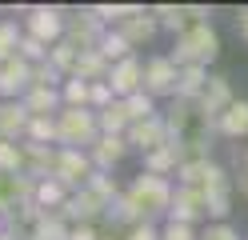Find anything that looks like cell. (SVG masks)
<instances>
[{"instance_id":"obj_1","label":"cell","mask_w":248,"mask_h":240,"mask_svg":"<svg viewBox=\"0 0 248 240\" xmlns=\"http://www.w3.org/2000/svg\"><path fill=\"white\" fill-rule=\"evenodd\" d=\"M124 196H128L136 204V212H140V220H156L164 216L168 220V208H172V196H176V184L164 180V176H152V172H136L128 188H124Z\"/></svg>"},{"instance_id":"obj_2","label":"cell","mask_w":248,"mask_h":240,"mask_svg":"<svg viewBox=\"0 0 248 240\" xmlns=\"http://www.w3.org/2000/svg\"><path fill=\"white\" fill-rule=\"evenodd\" d=\"M168 56H172L180 68H208V64L220 56V32L212 24H200L192 32H184V36H176Z\"/></svg>"},{"instance_id":"obj_3","label":"cell","mask_w":248,"mask_h":240,"mask_svg":"<svg viewBox=\"0 0 248 240\" xmlns=\"http://www.w3.org/2000/svg\"><path fill=\"white\" fill-rule=\"evenodd\" d=\"M56 132H60V148H80L88 152L100 140V124L92 108H60L56 116Z\"/></svg>"},{"instance_id":"obj_4","label":"cell","mask_w":248,"mask_h":240,"mask_svg":"<svg viewBox=\"0 0 248 240\" xmlns=\"http://www.w3.org/2000/svg\"><path fill=\"white\" fill-rule=\"evenodd\" d=\"M176 184L200 192V196L236 192V184H232V176H228V168L220 164V160H196V164H184V168L176 172Z\"/></svg>"},{"instance_id":"obj_5","label":"cell","mask_w":248,"mask_h":240,"mask_svg":"<svg viewBox=\"0 0 248 240\" xmlns=\"http://www.w3.org/2000/svg\"><path fill=\"white\" fill-rule=\"evenodd\" d=\"M64 28H68V8L64 4H32L24 12V32L36 36L40 44H60L64 40Z\"/></svg>"},{"instance_id":"obj_6","label":"cell","mask_w":248,"mask_h":240,"mask_svg":"<svg viewBox=\"0 0 248 240\" xmlns=\"http://www.w3.org/2000/svg\"><path fill=\"white\" fill-rule=\"evenodd\" d=\"M108 36V24L96 16V8L84 4L68 12V28H64V40L76 48V52H92V48H100V40Z\"/></svg>"},{"instance_id":"obj_7","label":"cell","mask_w":248,"mask_h":240,"mask_svg":"<svg viewBox=\"0 0 248 240\" xmlns=\"http://www.w3.org/2000/svg\"><path fill=\"white\" fill-rule=\"evenodd\" d=\"M148 8L160 20V28L172 32V36H184V32H192L200 24H212L208 20V16H212L208 4H148Z\"/></svg>"},{"instance_id":"obj_8","label":"cell","mask_w":248,"mask_h":240,"mask_svg":"<svg viewBox=\"0 0 248 240\" xmlns=\"http://www.w3.org/2000/svg\"><path fill=\"white\" fill-rule=\"evenodd\" d=\"M176 84H180V64L168 52L144 60V92L152 96V100H172Z\"/></svg>"},{"instance_id":"obj_9","label":"cell","mask_w":248,"mask_h":240,"mask_svg":"<svg viewBox=\"0 0 248 240\" xmlns=\"http://www.w3.org/2000/svg\"><path fill=\"white\" fill-rule=\"evenodd\" d=\"M36 196V180L24 172H0V216H16L20 208Z\"/></svg>"},{"instance_id":"obj_10","label":"cell","mask_w":248,"mask_h":240,"mask_svg":"<svg viewBox=\"0 0 248 240\" xmlns=\"http://www.w3.org/2000/svg\"><path fill=\"white\" fill-rule=\"evenodd\" d=\"M92 176H96V164H92V156L80 152V148H60V160H56V180L64 184L68 192L84 188Z\"/></svg>"},{"instance_id":"obj_11","label":"cell","mask_w":248,"mask_h":240,"mask_svg":"<svg viewBox=\"0 0 248 240\" xmlns=\"http://www.w3.org/2000/svg\"><path fill=\"white\" fill-rule=\"evenodd\" d=\"M104 212H108V204H104L100 196H92L88 188H76L72 196L64 200V208H60V216H64L68 228H80V224H96Z\"/></svg>"},{"instance_id":"obj_12","label":"cell","mask_w":248,"mask_h":240,"mask_svg":"<svg viewBox=\"0 0 248 240\" xmlns=\"http://www.w3.org/2000/svg\"><path fill=\"white\" fill-rule=\"evenodd\" d=\"M200 220H208V196H200V192L176 184L172 208H168V224H188V228H196Z\"/></svg>"},{"instance_id":"obj_13","label":"cell","mask_w":248,"mask_h":240,"mask_svg":"<svg viewBox=\"0 0 248 240\" xmlns=\"http://www.w3.org/2000/svg\"><path fill=\"white\" fill-rule=\"evenodd\" d=\"M108 84H112L116 100H128V96L144 92V60H140V56H128V60L112 64V72H108Z\"/></svg>"},{"instance_id":"obj_14","label":"cell","mask_w":248,"mask_h":240,"mask_svg":"<svg viewBox=\"0 0 248 240\" xmlns=\"http://www.w3.org/2000/svg\"><path fill=\"white\" fill-rule=\"evenodd\" d=\"M32 88V64L24 56H12L0 64V100H24V92Z\"/></svg>"},{"instance_id":"obj_15","label":"cell","mask_w":248,"mask_h":240,"mask_svg":"<svg viewBox=\"0 0 248 240\" xmlns=\"http://www.w3.org/2000/svg\"><path fill=\"white\" fill-rule=\"evenodd\" d=\"M168 140H172V132H168L164 116H152V120H140V124H132V128H128V148H136L140 156L164 148Z\"/></svg>"},{"instance_id":"obj_16","label":"cell","mask_w":248,"mask_h":240,"mask_svg":"<svg viewBox=\"0 0 248 240\" xmlns=\"http://www.w3.org/2000/svg\"><path fill=\"white\" fill-rule=\"evenodd\" d=\"M56 160H60V148L28 144L24 140V176H32V180H48V176H56Z\"/></svg>"},{"instance_id":"obj_17","label":"cell","mask_w":248,"mask_h":240,"mask_svg":"<svg viewBox=\"0 0 248 240\" xmlns=\"http://www.w3.org/2000/svg\"><path fill=\"white\" fill-rule=\"evenodd\" d=\"M128 152H132V148H128V136H100V140L88 148V156H92V164H96V172H112Z\"/></svg>"},{"instance_id":"obj_18","label":"cell","mask_w":248,"mask_h":240,"mask_svg":"<svg viewBox=\"0 0 248 240\" xmlns=\"http://www.w3.org/2000/svg\"><path fill=\"white\" fill-rule=\"evenodd\" d=\"M180 168H184V160H180V148H176V140H168L164 148H156V152L140 156V172L164 176V180H172V176H176Z\"/></svg>"},{"instance_id":"obj_19","label":"cell","mask_w":248,"mask_h":240,"mask_svg":"<svg viewBox=\"0 0 248 240\" xmlns=\"http://www.w3.org/2000/svg\"><path fill=\"white\" fill-rule=\"evenodd\" d=\"M28 108L20 100H0V140H24L28 136Z\"/></svg>"},{"instance_id":"obj_20","label":"cell","mask_w":248,"mask_h":240,"mask_svg":"<svg viewBox=\"0 0 248 240\" xmlns=\"http://www.w3.org/2000/svg\"><path fill=\"white\" fill-rule=\"evenodd\" d=\"M120 32L128 36V44H132V48H144V44H152V40H156L160 20L152 16V8H140V12L132 16V20H124V24H120Z\"/></svg>"},{"instance_id":"obj_21","label":"cell","mask_w":248,"mask_h":240,"mask_svg":"<svg viewBox=\"0 0 248 240\" xmlns=\"http://www.w3.org/2000/svg\"><path fill=\"white\" fill-rule=\"evenodd\" d=\"M20 104L28 108V116H60L64 96H60V88H28Z\"/></svg>"},{"instance_id":"obj_22","label":"cell","mask_w":248,"mask_h":240,"mask_svg":"<svg viewBox=\"0 0 248 240\" xmlns=\"http://www.w3.org/2000/svg\"><path fill=\"white\" fill-rule=\"evenodd\" d=\"M216 136H224V140H244L248 136V100H236L224 112L220 124H216Z\"/></svg>"},{"instance_id":"obj_23","label":"cell","mask_w":248,"mask_h":240,"mask_svg":"<svg viewBox=\"0 0 248 240\" xmlns=\"http://www.w3.org/2000/svg\"><path fill=\"white\" fill-rule=\"evenodd\" d=\"M108 72H112V64L104 60L100 48H92V52H80V60H76V80H88V84H96V80H108Z\"/></svg>"},{"instance_id":"obj_24","label":"cell","mask_w":248,"mask_h":240,"mask_svg":"<svg viewBox=\"0 0 248 240\" xmlns=\"http://www.w3.org/2000/svg\"><path fill=\"white\" fill-rule=\"evenodd\" d=\"M68 196H72V192H68L64 184H60L56 176H48V180H36V196H32V200L44 208V212H60Z\"/></svg>"},{"instance_id":"obj_25","label":"cell","mask_w":248,"mask_h":240,"mask_svg":"<svg viewBox=\"0 0 248 240\" xmlns=\"http://www.w3.org/2000/svg\"><path fill=\"white\" fill-rule=\"evenodd\" d=\"M104 220L112 224V228H136V224H144V220H140V212H136V204H132L128 196H124V192H120V196H116L112 204H108Z\"/></svg>"},{"instance_id":"obj_26","label":"cell","mask_w":248,"mask_h":240,"mask_svg":"<svg viewBox=\"0 0 248 240\" xmlns=\"http://www.w3.org/2000/svg\"><path fill=\"white\" fill-rule=\"evenodd\" d=\"M212 72L208 68H180V84H176V96H184V100H200L208 88Z\"/></svg>"},{"instance_id":"obj_27","label":"cell","mask_w":248,"mask_h":240,"mask_svg":"<svg viewBox=\"0 0 248 240\" xmlns=\"http://www.w3.org/2000/svg\"><path fill=\"white\" fill-rule=\"evenodd\" d=\"M20 40H24V24L0 16V64H8L12 56H20Z\"/></svg>"},{"instance_id":"obj_28","label":"cell","mask_w":248,"mask_h":240,"mask_svg":"<svg viewBox=\"0 0 248 240\" xmlns=\"http://www.w3.org/2000/svg\"><path fill=\"white\" fill-rule=\"evenodd\" d=\"M28 144H48V148H60V132H56V116H32L28 120Z\"/></svg>"},{"instance_id":"obj_29","label":"cell","mask_w":248,"mask_h":240,"mask_svg":"<svg viewBox=\"0 0 248 240\" xmlns=\"http://www.w3.org/2000/svg\"><path fill=\"white\" fill-rule=\"evenodd\" d=\"M100 52H104V60H108V64H120V60L136 56V48L128 44V36H124L120 28H108V36L100 40Z\"/></svg>"},{"instance_id":"obj_30","label":"cell","mask_w":248,"mask_h":240,"mask_svg":"<svg viewBox=\"0 0 248 240\" xmlns=\"http://www.w3.org/2000/svg\"><path fill=\"white\" fill-rule=\"evenodd\" d=\"M76 60H80V52L68 44V40H60V44H52V52H48V64L64 76V80H72L76 76Z\"/></svg>"},{"instance_id":"obj_31","label":"cell","mask_w":248,"mask_h":240,"mask_svg":"<svg viewBox=\"0 0 248 240\" xmlns=\"http://www.w3.org/2000/svg\"><path fill=\"white\" fill-rule=\"evenodd\" d=\"M68 236H72V228L64 224V216H60V212H48V216L32 228V240H68Z\"/></svg>"},{"instance_id":"obj_32","label":"cell","mask_w":248,"mask_h":240,"mask_svg":"<svg viewBox=\"0 0 248 240\" xmlns=\"http://www.w3.org/2000/svg\"><path fill=\"white\" fill-rule=\"evenodd\" d=\"M0 172H24V140H0Z\"/></svg>"},{"instance_id":"obj_33","label":"cell","mask_w":248,"mask_h":240,"mask_svg":"<svg viewBox=\"0 0 248 240\" xmlns=\"http://www.w3.org/2000/svg\"><path fill=\"white\" fill-rule=\"evenodd\" d=\"M84 188L92 192V196H100L104 204H112V200L120 196V192H124V188L116 184V176H112V172H96V176H92V180H88Z\"/></svg>"},{"instance_id":"obj_34","label":"cell","mask_w":248,"mask_h":240,"mask_svg":"<svg viewBox=\"0 0 248 240\" xmlns=\"http://www.w3.org/2000/svg\"><path fill=\"white\" fill-rule=\"evenodd\" d=\"M60 96H64V108H88V96H92V84L88 80H64V88H60Z\"/></svg>"},{"instance_id":"obj_35","label":"cell","mask_w":248,"mask_h":240,"mask_svg":"<svg viewBox=\"0 0 248 240\" xmlns=\"http://www.w3.org/2000/svg\"><path fill=\"white\" fill-rule=\"evenodd\" d=\"M128 116H132V124H140V120H152V116H160V108H156V100H152L148 92H136V96H128Z\"/></svg>"},{"instance_id":"obj_36","label":"cell","mask_w":248,"mask_h":240,"mask_svg":"<svg viewBox=\"0 0 248 240\" xmlns=\"http://www.w3.org/2000/svg\"><path fill=\"white\" fill-rule=\"evenodd\" d=\"M48 52H52L48 44H40L36 36H28V32H24V40H20V56H24L28 64H32V68H36V64H44V60H48Z\"/></svg>"},{"instance_id":"obj_37","label":"cell","mask_w":248,"mask_h":240,"mask_svg":"<svg viewBox=\"0 0 248 240\" xmlns=\"http://www.w3.org/2000/svg\"><path fill=\"white\" fill-rule=\"evenodd\" d=\"M160 240H200V232H196V228H188V224H168V220H164Z\"/></svg>"},{"instance_id":"obj_38","label":"cell","mask_w":248,"mask_h":240,"mask_svg":"<svg viewBox=\"0 0 248 240\" xmlns=\"http://www.w3.org/2000/svg\"><path fill=\"white\" fill-rule=\"evenodd\" d=\"M200 240H240V232L232 228V224H208V228L200 232Z\"/></svg>"},{"instance_id":"obj_39","label":"cell","mask_w":248,"mask_h":240,"mask_svg":"<svg viewBox=\"0 0 248 240\" xmlns=\"http://www.w3.org/2000/svg\"><path fill=\"white\" fill-rule=\"evenodd\" d=\"M124 240H160V228H156V224H136V228H128V232H124Z\"/></svg>"},{"instance_id":"obj_40","label":"cell","mask_w":248,"mask_h":240,"mask_svg":"<svg viewBox=\"0 0 248 240\" xmlns=\"http://www.w3.org/2000/svg\"><path fill=\"white\" fill-rule=\"evenodd\" d=\"M104 232L96 228V224H80V228H72V236L68 240H100Z\"/></svg>"},{"instance_id":"obj_41","label":"cell","mask_w":248,"mask_h":240,"mask_svg":"<svg viewBox=\"0 0 248 240\" xmlns=\"http://www.w3.org/2000/svg\"><path fill=\"white\" fill-rule=\"evenodd\" d=\"M0 240H32V232H24V228H16V224H8V220H4V228H0Z\"/></svg>"},{"instance_id":"obj_42","label":"cell","mask_w":248,"mask_h":240,"mask_svg":"<svg viewBox=\"0 0 248 240\" xmlns=\"http://www.w3.org/2000/svg\"><path fill=\"white\" fill-rule=\"evenodd\" d=\"M236 32L248 40V4H240V8H236Z\"/></svg>"},{"instance_id":"obj_43","label":"cell","mask_w":248,"mask_h":240,"mask_svg":"<svg viewBox=\"0 0 248 240\" xmlns=\"http://www.w3.org/2000/svg\"><path fill=\"white\" fill-rule=\"evenodd\" d=\"M240 196H244V200H248V172H244V176H240Z\"/></svg>"},{"instance_id":"obj_44","label":"cell","mask_w":248,"mask_h":240,"mask_svg":"<svg viewBox=\"0 0 248 240\" xmlns=\"http://www.w3.org/2000/svg\"><path fill=\"white\" fill-rule=\"evenodd\" d=\"M100 240H124V236H116V232H104V236H100Z\"/></svg>"},{"instance_id":"obj_45","label":"cell","mask_w":248,"mask_h":240,"mask_svg":"<svg viewBox=\"0 0 248 240\" xmlns=\"http://www.w3.org/2000/svg\"><path fill=\"white\" fill-rule=\"evenodd\" d=\"M244 172H248V152H244Z\"/></svg>"},{"instance_id":"obj_46","label":"cell","mask_w":248,"mask_h":240,"mask_svg":"<svg viewBox=\"0 0 248 240\" xmlns=\"http://www.w3.org/2000/svg\"><path fill=\"white\" fill-rule=\"evenodd\" d=\"M0 228H4V216H0Z\"/></svg>"},{"instance_id":"obj_47","label":"cell","mask_w":248,"mask_h":240,"mask_svg":"<svg viewBox=\"0 0 248 240\" xmlns=\"http://www.w3.org/2000/svg\"><path fill=\"white\" fill-rule=\"evenodd\" d=\"M244 240H248V236H244Z\"/></svg>"}]
</instances>
